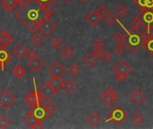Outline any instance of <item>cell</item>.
<instances>
[{
  "label": "cell",
  "mask_w": 153,
  "mask_h": 129,
  "mask_svg": "<svg viewBox=\"0 0 153 129\" xmlns=\"http://www.w3.org/2000/svg\"><path fill=\"white\" fill-rule=\"evenodd\" d=\"M128 118V113L119 105H117L108 114L107 122L112 121L117 126L121 125Z\"/></svg>",
  "instance_id": "3"
},
{
  "label": "cell",
  "mask_w": 153,
  "mask_h": 129,
  "mask_svg": "<svg viewBox=\"0 0 153 129\" xmlns=\"http://www.w3.org/2000/svg\"><path fill=\"white\" fill-rule=\"evenodd\" d=\"M131 24H132V27H133L134 29H135V31L142 36V38H143V40H146V39H148L149 37L152 36V31H151L147 28V26H146L145 24H143V23L141 22V20H140L137 16L131 22Z\"/></svg>",
  "instance_id": "4"
},
{
  "label": "cell",
  "mask_w": 153,
  "mask_h": 129,
  "mask_svg": "<svg viewBox=\"0 0 153 129\" xmlns=\"http://www.w3.org/2000/svg\"><path fill=\"white\" fill-rule=\"evenodd\" d=\"M65 2H67V3H68V2H70V1H72V0H65Z\"/></svg>",
  "instance_id": "52"
},
{
  "label": "cell",
  "mask_w": 153,
  "mask_h": 129,
  "mask_svg": "<svg viewBox=\"0 0 153 129\" xmlns=\"http://www.w3.org/2000/svg\"><path fill=\"white\" fill-rule=\"evenodd\" d=\"M141 22L147 26V28L152 31V26L153 24V11L143 8V11L136 15Z\"/></svg>",
  "instance_id": "6"
},
{
  "label": "cell",
  "mask_w": 153,
  "mask_h": 129,
  "mask_svg": "<svg viewBox=\"0 0 153 129\" xmlns=\"http://www.w3.org/2000/svg\"><path fill=\"white\" fill-rule=\"evenodd\" d=\"M26 51H27V50L25 49V48H24L22 45L19 44V45H17V46L13 48V53L14 56H16L17 57L22 58V57H24V56L26 55Z\"/></svg>",
  "instance_id": "25"
},
{
  "label": "cell",
  "mask_w": 153,
  "mask_h": 129,
  "mask_svg": "<svg viewBox=\"0 0 153 129\" xmlns=\"http://www.w3.org/2000/svg\"><path fill=\"white\" fill-rule=\"evenodd\" d=\"M42 9L46 13V14L50 17V15L54 13L56 8H55V5L51 2H48V3L45 4L44 5H42Z\"/></svg>",
  "instance_id": "29"
},
{
  "label": "cell",
  "mask_w": 153,
  "mask_h": 129,
  "mask_svg": "<svg viewBox=\"0 0 153 129\" xmlns=\"http://www.w3.org/2000/svg\"><path fill=\"white\" fill-rule=\"evenodd\" d=\"M48 83L56 90V91H58L60 88H62V84H63V81L59 78V77H55V76H52L48 81Z\"/></svg>",
  "instance_id": "21"
},
{
  "label": "cell",
  "mask_w": 153,
  "mask_h": 129,
  "mask_svg": "<svg viewBox=\"0 0 153 129\" xmlns=\"http://www.w3.org/2000/svg\"><path fill=\"white\" fill-rule=\"evenodd\" d=\"M26 56H27V57H28V58L31 59V58H33V57H37V54H36V52L34 51V49H33V48H30L29 50H27V51H26Z\"/></svg>",
  "instance_id": "45"
},
{
  "label": "cell",
  "mask_w": 153,
  "mask_h": 129,
  "mask_svg": "<svg viewBox=\"0 0 153 129\" xmlns=\"http://www.w3.org/2000/svg\"><path fill=\"white\" fill-rule=\"evenodd\" d=\"M40 100L41 95L39 93L38 90L33 91L32 92H30L25 98L24 101L27 104H29L31 108H35L40 105Z\"/></svg>",
  "instance_id": "10"
},
{
  "label": "cell",
  "mask_w": 153,
  "mask_h": 129,
  "mask_svg": "<svg viewBox=\"0 0 153 129\" xmlns=\"http://www.w3.org/2000/svg\"><path fill=\"white\" fill-rule=\"evenodd\" d=\"M101 17L99 15V13H97L96 10H92L86 16H85V20L91 25V26H95L97 25L100 21Z\"/></svg>",
  "instance_id": "17"
},
{
  "label": "cell",
  "mask_w": 153,
  "mask_h": 129,
  "mask_svg": "<svg viewBox=\"0 0 153 129\" xmlns=\"http://www.w3.org/2000/svg\"><path fill=\"white\" fill-rule=\"evenodd\" d=\"M0 48H4V45L3 44V42L1 41V40H0Z\"/></svg>",
  "instance_id": "51"
},
{
  "label": "cell",
  "mask_w": 153,
  "mask_h": 129,
  "mask_svg": "<svg viewBox=\"0 0 153 129\" xmlns=\"http://www.w3.org/2000/svg\"><path fill=\"white\" fill-rule=\"evenodd\" d=\"M56 24L50 19V17H47L39 24V30H40L45 35H49L56 29Z\"/></svg>",
  "instance_id": "8"
},
{
  "label": "cell",
  "mask_w": 153,
  "mask_h": 129,
  "mask_svg": "<svg viewBox=\"0 0 153 129\" xmlns=\"http://www.w3.org/2000/svg\"><path fill=\"white\" fill-rule=\"evenodd\" d=\"M83 62L89 66V67H91L93 66L97 62H98V57L91 51V52H89L86 56H84L83 57Z\"/></svg>",
  "instance_id": "18"
},
{
  "label": "cell",
  "mask_w": 153,
  "mask_h": 129,
  "mask_svg": "<svg viewBox=\"0 0 153 129\" xmlns=\"http://www.w3.org/2000/svg\"><path fill=\"white\" fill-rule=\"evenodd\" d=\"M98 57H101L102 56V54H103V52H104V50L102 49V48H95L93 51H92Z\"/></svg>",
  "instance_id": "47"
},
{
  "label": "cell",
  "mask_w": 153,
  "mask_h": 129,
  "mask_svg": "<svg viewBox=\"0 0 153 129\" xmlns=\"http://www.w3.org/2000/svg\"><path fill=\"white\" fill-rule=\"evenodd\" d=\"M146 9L149 10H153V0H147V5Z\"/></svg>",
  "instance_id": "49"
},
{
  "label": "cell",
  "mask_w": 153,
  "mask_h": 129,
  "mask_svg": "<svg viewBox=\"0 0 153 129\" xmlns=\"http://www.w3.org/2000/svg\"><path fill=\"white\" fill-rule=\"evenodd\" d=\"M44 108L46 109V110H47V112H48V114L49 116L56 110V106L52 101H48V102L44 106Z\"/></svg>",
  "instance_id": "37"
},
{
  "label": "cell",
  "mask_w": 153,
  "mask_h": 129,
  "mask_svg": "<svg viewBox=\"0 0 153 129\" xmlns=\"http://www.w3.org/2000/svg\"><path fill=\"white\" fill-rule=\"evenodd\" d=\"M29 114H31L33 115L39 121H41L42 123L49 117V115L48 114L46 109L44 108V106H38V107H35V108H31L29 111H28Z\"/></svg>",
  "instance_id": "7"
},
{
  "label": "cell",
  "mask_w": 153,
  "mask_h": 129,
  "mask_svg": "<svg viewBox=\"0 0 153 129\" xmlns=\"http://www.w3.org/2000/svg\"><path fill=\"white\" fill-rule=\"evenodd\" d=\"M131 101L135 104V105H141L145 100H146V95L143 93V92L140 89H136L131 95H130Z\"/></svg>",
  "instance_id": "13"
},
{
  "label": "cell",
  "mask_w": 153,
  "mask_h": 129,
  "mask_svg": "<svg viewBox=\"0 0 153 129\" xmlns=\"http://www.w3.org/2000/svg\"><path fill=\"white\" fill-rule=\"evenodd\" d=\"M92 45H93L94 48H102L103 46H104V43H103V41L101 40L98 39V40H96L93 41Z\"/></svg>",
  "instance_id": "44"
},
{
  "label": "cell",
  "mask_w": 153,
  "mask_h": 129,
  "mask_svg": "<svg viewBox=\"0 0 153 129\" xmlns=\"http://www.w3.org/2000/svg\"><path fill=\"white\" fill-rule=\"evenodd\" d=\"M2 68V66H1V63H0V69Z\"/></svg>",
  "instance_id": "54"
},
{
  "label": "cell",
  "mask_w": 153,
  "mask_h": 129,
  "mask_svg": "<svg viewBox=\"0 0 153 129\" xmlns=\"http://www.w3.org/2000/svg\"><path fill=\"white\" fill-rule=\"evenodd\" d=\"M25 3L26 0H0V4L7 12H11L17 5L22 6Z\"/></svg>",
  "instance_id": "12"
},
{
  "label": "cell",
  "mask_w": 153,
  "mask_h": 129,
  "mask_svg": "<svg viewBox=\"0 0 153 129\" xmlns=\"http://www.w3.org/2000/svg\"><path fill=\"white\" fill-rule=\"evenodd\" d=\"M0 40L3 42V44L4 45V47H6L13 41V37L6 31H0Z\"/></svg>",
  "instance_id": "24"
},
{
  "label": "cell",
  "mask_w": 153,
  "mask_h": 129,
  "mask_svg": "<svg viewBox=\"0 0 153 129\" xmlns=\"http://www.w3.org/2000/svg\"><path fill=\"white\" fill-rule=\"evenodd\" d=\"M76 87V84L70 79V78H67L65 82H63V84H62V89L67 92V93H71Z\"/></svg>",
  "instance_id": "19"
},
{
  "label": "cell",
  "mask_w": 153,
  "mask_h": 129,
  "mask_svg": "<svg viewBox=\"0 0 153 129\" xmlns=\"http://www.w3.org/2000/svg\"><path fill=\"white\" fill-rule=\"evenodd\" d=\"M15 16L31 32H35L39 29L41 22L45 18L49 17L43 11L42 5L36 0L26 1V3L16 12Z\"/></svg>",
  "instance_id": "1"
},
{
  "label": "cell",
  "mask_w": 153,
  "mask_h": 129,
  "mask_svg": "<svg viewBox=\"0 0 153 129\" xmlns=\"http://www.w3.org/2000/svg\"><path fill=\"white\" fill-rule=\"evenodd\" d=\"M134 3L141 8H146L147 5V0H134Z\"/></svg>",
  "instance_id": "46"
},
{
  "label": "cell",
  "mask_w": 153,
  "mask_h": 129,
  "mask_svg": "<svg viewBox=\"0 0 153 129\" xmlns=\"http://www.w3.org/2000/svg\"><path fill=\"white\" fill-rule=\"evenodd\" d=\"M30 40L32 42L33 45L35 46H39L42 42H43V37L39 34V33H35L31 36Z\"/></svg>",
  "instance_id": "31"
},
{
  "label": "cell",
  "mask_w": 153,
  "mask_h": 129,
  "mask_svg": "<svg viewBox=\"0 0 153 129\" xmlns=\"http://www.w3.org/2000/svg\"><path fill=\"white\" fill-rule=\"evenodd\" d=\"M28 66H29L35 73H38V72L45 66V62H44L41 58H39V57L37 56V57H35L30 59V61H29V63H28Z\"/></svg>",
  "instance_id": "14"
},
{
  "label": "cell",
  "mask_w": 153,
  "mask_h": 129,
  "mask_svg": "<svg viewBox=\"0 0 153 129\" xmlns=\"http://www.w3.org/2000/svg\"><path fill=\"white\" fill-rule=\"evenodd\" d=\"M53 1H59V0H53Z\"/></svg>",
  "instance_id": "56"
},
{
  "label": "cell",
  "mask_w": 153,
  "mask_h": 129,
  "mask_svg": "<svg viewBox=\"0 0 153 129\" xmlns=\"http://www.w3.org/2000/svg\"><path fill=\"white\" fill-rule=\"evenodd\" d=\"M126 34L124 35L123 44L130 49V51L134 54L137 53V51L142 48V36L135 31V29L132 28L131 30H126Z\"/></svg>",
  "instance_id": "2"
},
{
  "label": "cell",
  "mask_w": 153,
  "mask_h": 129,
  "mask_svg": "<svg viewBox=\"0 0 153 129\" xmlns=\"http://www.w3.org/2000/svg\"><path fill=\"white\" fill-rule=\"evenodd\" d=\"M132 121L136 125V126H140L141 124H143L144 122V117L140 114V113H135L133 117H132Z\"/></svg>",
  "instance_id": "32"
},
{
  "label": "cell",
  "mask_w": 153,
  "mask_h": 129,
  "mask_svg": "<svg viewBox=\"0 0 153 129\" xmlns=\"http://www.w3.org/2000/svg\"><path fill=\"white\" fill-rule=\"evenodd\" d=\"M113 72L114 73L122 72V73H125L128 75L132 72V67L125 60H121L113 67Z\"/></svg>",
  "instance_id": "15"
},
{
  "label": "cell",
  "mask_w": 153,
  "mask_h": 129,
  "mask_svg": "<svg viewBox=\"0 0 153 129\" xmlns=\"http://www.w3.org/2000/svg\"><path fill=\"white\" fill-rule=\"evenodd\" d=\"M87 120H88V122L90 123L91 126H92V127H97V126L101 122V117H100L98 113L93 112V113H91V114L88 117Z\"/></svg>",
  "instance_id": "20"
},
{
  "label": "cell",
  "mask_w": 153,
  "mask_h": 129,
  "mask_svg": "<svg viewBox=\"0 0 153 129\" xmlns=\"http://www.w3.org/2000/svg\"><path fill=\"white\" fill-rule=\"evenodd\" d=\"M100 101L101 102H103L106 106H108V107H111L116 101H114L112 99H110L109 97H108L106 94H102L101 96H100Z\"/></svg>",
  "instance_id": "33"
},
{
  "label": "cell",
  "mask_w": 153,
  "mask_h": 129,
  "mask_svg": "<svg viewBox=\"0 0 153 129\" xmlns=\"http://www.w3.org/2000/svg\"><path fill=\"white\" fill-rule=\"evenodd\" d=\"M113 40H115L117 43H123V40H124V35L120 32L117 31V33H115L112 37Z\"/></svg>",
  "instance_id": "41"
},
{
  "label": "cell",
  "mask_w": 153,
  "mask_h": 129,
  "mask_svg": "<svg viewBox=\"0 0 153 129\" xmlns=\"http://www.w3.org/2000/svg\"><path fill=\"white\" fill-rule=\"evenodd\" d=\"M10 125V120L4 115L0 116V128H5Z\"/></svg>",
  "instance_id": "39"
},
{
  "label": "cell",
  "mask_w": 153,
  "mask_h": 129,
  "mask_svg": "<svg viewBox=\"0 0 153 129\" xmlns=\"http://www.w3.org/2000/svg\"><path fill=\"white\" fill-rule=\"evenodd\" d=\"M12 59V54L4 49V48H0V63L2 66L1 70L3 71L4 69L5 65H7Z\"/></svg>",
  "instance_id": "16"
},
{
  "label": "cell",
  "mask_w": 153,
  "mask_h": 129,
  "mask_svg": "<svg viewBox=\"0 0 153 129\" xmlns=\"http://www.w3.org/2000/svg\"><path fill=\"white\" fill-rule=\"evenodd\" d=\"M38 92H39V93L41 95V96H43V97H45V98H47V99H48V100H50L51 98H53L54 96H55V94L57 92V91H56L48 82L47 83H45L39 90H38Z\"/></svg>",
  "instance_id": "11"
},
{
  "label": "cell",
  "mask_w": 153,
  "mask_h": 129,
  "mask_svg": "<svg viewBox=\"0 0 153 129\" xmlns=\"http://www.w3.org/2000/svg\"><path fill=\"white\" fill-rule=\"evenodd\" d=\"M37 121H39V120H38L33 115L29 114V113H27V116H26L25 119H24V123H25L29 128H33V126L37 123Z\"/></svg>",
  "instance_id": "26"
},
{
  "label": "cell",
  "mask_w": 153,
  "mask_h": 129,
  "mask_svg": "<svg viewBox=\"0 0 153 129\" xmlns=\"http://www.w3.org/2000/svg\"><path fill=\"white\" fill-rule=\"evenodd\" d=\"M50 43H51V46H52L54 48H56V49L59 48L63 45V41L61 40V39H60L59 37H55V38H53L52 40L50 41Z\"/></svg>",
  "instance_id": "36"
},
{
  "label": "cell",
  "mask_w": 153,
  "mask_h": 129,
  "mask_svg": "<svg viewBox=\"0 0 153 129\" xmlns=\"http://www.w3.org/2000/svg\"><path fill=\"white\" fill-rule=\"evenodd\" d=\"M68 72H69L72 75L76 76V75H79V73L81 72V68H80V66H79L78 65H76V64H73L72 66H69V68H68Z\"/></svg>",
  "instance_id": "34"
},
{
  "label": "cell",
  "mask_w": 153,
  "mask_h": 129,
  "mask_svg": "<svg viewBox=\"0 0 153 129\" xmlns=\"http://www.w3.org/2000/svg\"><path fill=\"white\" fill-rule=\"evenodd\" d=\"M152 34L151 37H149L148 39L146 40H143V46L146 48V50L153 56V30Z\"/></svg>",
  "instance_id": "22"
},
{
  "label": "cell",
  "mask_w": 153,
  "mask_h": 129,
  "mask_svg": "<svg viewBox=\"0 0 153 129\" xmlns=\"http://www.w3.org/2000/svg\"><path fill=\"white\" fill-rule=\"evenodd\" d=\"M33 129H42L43 128V124H42V122L41 121H37V123L33 126Z\"/></svg>",
  "instance_id": "48"
},
{
  "label": "cell",
  "mask_w": 153,
  "mask_h": 129,
  "mask_svg": "<svg viewBox=\"0 0 153 129\" xmlns=\"http://www.w3.org/2000/svg\"><path fill=\"white\" fill-rule=\"evenodd\" d=\"M74 54V49H73L71 47H69V46H65V47L61 50V55H62L65 58H66V59L71 58L72 56H73Z\"/></svg>",
  "instance_id": "28"
},
{
  "label": "cell",
  "mask_w": 153,
  "mask_h": 129,
  "mask_svg": "<svg viewBox=\"0 0 153 129\" xmlns=\"http://www.w3.org/2000/svg\"><path fill=\"white\" fill-rule=\"evenodd\" d=\"M115 74H116V79L120 83L124 82L127 77V75L125 74V73H122V72H117V73H115Z\"/></svg>",
  "instance_id": "43"
},
{
  "label": "cell",
  "mask_w": 153,
  "mask_h": 129,
  "mask_svg": "<svg viewBox=\"0 0 153 129\" xmlns=\"http://www.w3.org/2000/svg\"><path fill=\"white\" fill-rule=\"evenodd\" d=\"M115 13H116V14H117L119 18H124L126 15L128 14L129 10H128V8H127L125 4H119V5L116 8Z\"/></svg>",
  "instance_id": "23"
},
{
  "label": "cell",
  "mask_w": 153,
  "mask_h": 129,
  "mask_svg": "<svg viewBox=\"0 0 153 129\" xmlns=\"http://www.w3.org/2000/svg\"><path fill=\"white\" fill-rule=\"evenodd\" d=\"M40 5H44L45 4H47V3H48V2H51L52 0H36Z\"/></svg>",
  "instance_id": "50"
},
{
  "label": "cell",
  "mask_w": 153,
  "mask_h": 129,
  "mask_svg": "<svg viewBox=\"0 0 153 129\" xmlns=\"http://www.w3.org/2000/svg\"><path fill=\"white\" fill-rule=\"evenodd\" d=\"M15 101L16 98L7 89H4L0 92V106L4 110L9 109L14 103Z\"/></svg>",
  "instance_id": "5"
},
{
  "label": "cell",
  "mask_w": 153,
  "mask_h": 129,
  "mask_svg": "<svg viewBox=\"0 0 153 129\" xmlns=\"http://www.w3.org/2000/svg\"><path fill=\"white\" fill-rule=\"evenodd\" d=\"M152 11H153V10H152Z\"/></svg>",
  "instance_id": "57"
},
{
  "label": "cell",
  "mask_w": 153,
  "mask_h": 129,
  "mask_svg": "<svg viewBox=\"0 0 153 129\" xmlns=\"http://www.w3.org/2000/svg\"><path fill=\"white\" fill-rule=\"evenodd\" d=\"M97 13H99V15L102 18V17H104L108 13V9L107 8V6L106 5H104V4H101V5H100L98 8H97Z\"/></svg>",
  "instance_id": "38"
},
{
  "label": "cell",
  "mask_w": 153,
  "mask_h": 129,
  "mask_svg": "<svg viewBox=\"0 0 153 129\" xmlns=\"http://www.w3.org/2000/svg\"><path fill=\"white\" fill-rule=\"evenodd\" d=\"M101 57H102L104 62L108 63V62H109L113 58V56H112V54L109 51H104L102 56H101Z\"/></svg>",
  "instance_id": "42"
},
{
  "label": "cell",
  "mask_w": 153,
  "mask_h": 129,
  "mask_svg": "<svg viewBox=\"0 0 153 129\" xmlns=\"http://www.w3.org/2000/svg\"><path fill=\"white\" fill-rule=\"evenodd\" d=\"M104 94H106L108 97H109L110 99H112L114 101H117V95H118V93H117V92L114 88H112V87L108 88V89L104 92Z\"/></svg>",
  "instance_id": "30"
},
{
  "label": "cell",
  "mask_w": 153,
  "mask_h": 129,
  "mask_svg": "<svg viewBox=\"0 0 153 129\" xmlns=\"http://www.w3.org/2000/svg\"><path fill=\"white\" fill-rule=\"evenodd\" d=\"M152 30H153V24H152Z\"/></svg>",
  "instance_id": "55"
},
{
  "label": "cell",
  "mask_w": 153,
  "mask_h": 129,
  "mask_svg": "<svg viewBox=\"0 0 153 129\" xmlns=\"http://www.w3.org/2000/svg\"><path fill=\"white\" fill-rule=\"evenodd\" d=\"M104 19H105L106 22H107L108 25H112V24H114V23L117 22V18L115 17V15H114L113 13H109V12L104 16Z\"/></svg>",
  "instance_id": "35"
},
{
  "label": "cell",
  "mask_w": 153,
  "mask_h": 129,
  "mask_svg": "<svg viewBox=\"0 0 153 129\" xmlns=\"http://www.w3.org/2000/svg\"><path fill=\"white\" fill-rule=\"evenodd\" d=\"M114 50L117 55H122L126 50V47L123 45V43H117V46L114 47Z\"/></svg>",
  "instance_id": "40"
},
{
  "label": "cell",
  "mask_w": 153,
  "mask_h": 129,
  "mask_svg": "<svg viewBox=\"0 0 153 129\" xmlns=\"http://www.w3.org/2000/svg\"><path fill=\"white\" fill-rule=\"evenodd\" d=\"M48 74L51 76H55V77H59L61 78L65 73H66V69L65 68V66L58 61L55 62L48 70Z\"/></svg>",
  "instance_id": "9"
},
{
  "label": "cell",
  "mask_w": 153,
  "mask_h": 129,
  "mask_svg": "<svg viewBox=\"0 0 153 129\" xmlns=\"http://www.w3.org/2000/svg\"><path fill=\"white\" fill-rule=\"evenodd\" d=\"M81 1H82V2H85L86 0H81Z\"/></svg>",
  "instance_id": "53"
},
{
  "label": "cell",
  "mask_w": 153,
  "mask_h": 129,
  "mask_svg": "<svg viewBox=\"0 0 153 129\" xmlns=\"http://www.w3.org/2000/svg\"><path fill=\"white\" fill-rule=\"evenodd\" d=\"M25 73H26V71H25L24 67L22 66L21 65H17V66L14 67V69L13 70V75L16 76L17 78H22V77L25 75Z\"/></svg>",
  "instance_id": "27"
}]
</instances>
